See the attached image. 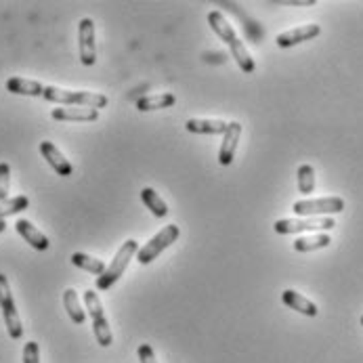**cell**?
<instances>
[{"label":"cell","instance_id":"2e32d148","mask_svg":"<svg viewBox=\"0 0 363 363\" xmlns=\"http://www.w3.org/2000/svg\"><path fill=\"white\" fill-rule=\"evenodd\" d=\"M6 91L15 95H26V97H43L45 84H40L38 80H28V78H9Z\"/></svg>","mask_w":363,"mask_h":363},{"label":"cell","instance_id":"8fae6325","mask_svg":"<svg viewBox=\"0 0 363 363\" xmlns=\"http://www.w3.org/2000/svg\"><path fill=\"white\" fill-rule=\"evenodd\" d=\"M52 120L57 122H95L99 118V109L93 107H78V105H61L51 111Z\"/></svg>","mask_w":363,"mask_h":363},{"label":"cell","instance_id":"4316f807","mask_svg":"<svg viewBox=\"0 0 363 363\" xmlns=\"http://www.w3.org/2000/svg\"><path fill=\"white\" fill-rule=\"evenodd\" d=\"M23 363H40V347H38V342L30 340L23 347Z\"/></svg>","mask_w":363,"mask_h":363},{"label":"cell","instance_id":"ba28073f","mask_svg":"<svg viewBox=\"0 0 363 363\" xmlns=\"http://www.w3.org/2000/svg\"><path fill=\"white\" fill-rule=\"evenodd\" d=\"M78 47H80V61L82 65L91 67L97 61V45H95V23L91 17L80 19L78 23Z\"/></svg>","mask_w":363,"mask_h":363},{"label":"cell","instance_id":"9a60e30c","mask_svg":"<svg viewBox=\"0 0 363 363\" xmlns=\"http://www.w3.org/2000/svg\"><path fill=\"white\" fill-rule=\"evenodd\" d=\"M281 303L286 305V307H290L292 311H298L301 315H307V317H317V305L309 301V298H305L303 294H298L296 290H284L281 292Z\"/></svg>","mask_w":363,"mask_h":363},{"label":"cell","instance_id":"7c38bea8","mask_svg":"<svg viewBox=\"0 0 363 363\" xmlns=\"http://www.w3.org/2000/svg\"><path fill=\"white\" fill-rule=\"evenodd\" d=\"M15 229H17V233L34 248V250H40V252H45V250H49V246H51V242H49V238L38 229V227H34L32 225V220H28V218H19L17 223H15Z\"/></svg>","mask_w":363,"mask_h":363},{"label":"cell","instance_id":"5b68a950","mask_svg":"<svg viewBox=\"0 0 363 363\" xmlns=\"http://www.w3.org/2000/svg\"><path fill=\"white\" fill-rule=\"evenodd\" d=\"M179 235H181V229L177 227V225H166V227H162L160 231H157L156 235L145 244V246H141L139 248V252H137V260L141 262V264H150V262H154V260L170 246V244H174L177 240H179Z\"/></svg>","mask_w":363,"mask_h":363},{"label":"cell","instance_id":"d6986e66","mask_svg":"<svg viewBox=\"0 0 363 363\" xmlns=\"http://www.w3.org/2000/svg\"><path fill=\"white\" fill-rule=\"evenodd\" d=\"M63 307H65L69 319H72L76 325H82V323L86 321V313L82 309V303H80L78 292H76L74 288H67V290L63 292Z\"/></svg>","mask_w":363,"mask_h":363},{"label":"cell","instance_id":"52a82bcc","mask_svg":"<svg viewBox=\"0 0 363 363\" xmlns=\"http://www.w3.org/2000/svg\"><path fill=\"white\" fill-rule=\"evenodd\" d=\"M292 210L303 218V216H330V214H338L345 210V200L338 196H330V198H317V200H298L294 202Z\"/></svg>","mask_w":363,"mask_h":363},{"label":"cell","instance_id":"ffe728a7","mask_svg":"<svg viewBox=\"0 0 363 363\" xmlns=\"http://www.w3.org/2000/svg\"><path fill=\"white\" fill-rule=\"evenodd\" d=\"M332 244L330 235L328 233H317V235H305V238H298L292 246L296 252H313V250H321V248H328Z\"/></svg>","mask_w":363,"mask_h":363},{"label":"cell","instance_id":"5bb4252c","mask_svg":"<svg viewBox=\"0 0 363 363\" xmlns=\"http://www.w3.org/2000/svg\"><path fill=\"white\" fill-rule=\"evenodd\" d=\"M227 126L229 124L223 120H208V118H191L185 122L187 133H194V135H225Z\"/></svg>","mask_w":363,"mask_h":363},{"label":"cell","instance_id":"4fadbf2b","mask_svg":"<svg viewBox=\"0 0 363 363\" xmlns=\"http://www.w3.org/2000/svg\"><path fill=\"white\" fill-rule=\"evenodd\" d=\"M40 154H43V157H45L47 162H49V166H51L59 177H72L74 166L69 164L67 157L63 156V154L55 147V143H51V141H43V143H40Z\"/></svg>","mask_w":363,"mask_h":363},{"label":"cell","instance_id":"f1b7e54d","mask_svg":"<svg viewBox=\"0 0 363 363\" xmlns=\"http://www.w3.org/2000/svg\"><path fill=\"white\" fill-rule=\"evenodd\" d=\"M286 4H292V6H313L315 0H290V2H286Z\"/></svg>","mask_w":363,"mask_h":363},{"label":"cell","instance_id":"277c9868","mask_svg":"<svg viewBox=\"0 0 363 363\" xmlns=\"http://www.w3.org/2000/svg\"><path fill=\"white\" fill-rule=\"evenodd\" d=\"M336 227V220L332 216H313V218H279L275 220L273 229L279 235L290 233H305V231H330Z\"/></svg>","mask_w":363,"mask_h":363},{"label":"cell","instance_id":"ac0fdd59","mask_svg":"<svg viewBox=\"0 0 363 363\" xmlns=\"http://www.w3.org/2000/svg\"><path fill=\"white\" fill-rule=\"evenodd\" d=\"M177 104V97L172 93H160V95H145L137 99V109L139 111H156V109H166Z\"/></svg>","mask_w":363,"mask_h":363},{"label":"cell","instance_id":"484cf974","mask_svg":"<svg viewBox=\"0 0 363 363\" xmlns=\"http://www.w3.org/2000/svg\"><path fill=\"white\" fill-rule=\"evenodd\" d=\"M11 191V166L6 162H0V202L9 200Z\"/></svg>","mask_w":363,"mask_h":363},{"label":"cell","instance_id":"4dcf8cb0","mask_svg":"<svg viewBox=\"0 0 363 363\" xmlns=\"http://www.w3.org/2000/svg\"><path fill=\"white\" fill-rule=\"evenodd\" d=\"M362 325H363V315H362Z\"/></svg>","mask_w":363,"mask_h":363},{"label":"cell","instance_id":"3957f363","mask_svg":"<svg viewBox=\"0 0 363 363\" xmlns=\"http://www.w3.org/2000/svg\"><path fill=\"white\" fill-rule=\"evenodd\" d=\"M0 311H2V319H4L9 336L13 340H19L23 336V325H21L19 313L15 307V298L11 294V284L4 273H0Z\"/></svg>","mask_w":363,"mask_h":363},{"label":"cell","instance_id":"9c48e42d","mask_svg":"<svg viewBox=\"0 0 363 363\" xmlns=\"http://www.w3.org/2000/svg\"><path fill=\"white\" fill-rule=\"evenodd\" d=\"M321 34V28L317 23H307V26H298V28H292L288 32H281L277 38H275V45L279 49H290V47H296L301 43H307L313 40Z\"/></svg>","mask_w":363,"mask_h":363},{"label":"cell","instance_id":"83f0119b","mask_svg":"<svg viewBox=\"0 0 363 363\" xmlns=\"http://www.w3.org/2000/svg\"><path fill=\"white\" fill-rule=\"evenodd\" d=\"M137 355H139V362L141 363H157L156 353H154V349L150 345H139Z\"/></svg>","mask_w":363,"mask_h":363},{"label":"cell","instance_id":"e0dca14e","mask_svg":"<svg viewBox=\"0 0 363 363\" xmlns=\"http://www.w3.org/2000/svg\"><path fill=\"white\" fill-rule=\"evenodd\" d=\"M208 23H210L212 32H214L223 43L231 45V43L238 38V36H235L233 26L225 19V15H223L220 11H210V13H208Z\"/></svg>","mask_w":363,"mask_h":363},{"label":"cell","instance_id":"f546056e","mask_svg":"<svg viewBox=\"0 0 363 363\" xmlns=\"http://www.w3.org/2000/svg\"><path fill=\"white\" fill-rule=\"evenodd\" d=\"M4 229H6V223H4V220H2V218H0V233H2V231H4Z\"/></svg>","mask_w":363,"mask_h":363},{"label":"cell","instance_id":"8992f818","mask_svg":"<svg viewBox=\"0 0 363 363\" xmlns=\"http://www.w3.org/2000/svg\"><path fill=\"white\" fill-rule=\"evenodd\" d=\"M84 305H86V311L91 315V319H93V332H95L97 342H99L104 349L111 347L113 336H111L109 323H107V319H105L104 305H101V301H99V294H97L95 290H86V292H84Z\"/></svg>","mask_w":363,"mask_h":363},{"label":"cell","instance_id":"cb8c5ba5","mask_svg":"<svg viewBox=\"0 0 363 363\" xmlns=\"http://www.w3.org/2000/svg\"><path fill=\"white\" fill-rule=\"evenodd\" d=\"M298 177V189L303 196H311L315 191V168L311 164H303L296 172Z\"/></svg>","mask_w":363,"mask_h":363},{"label":"cell","instance_id":"44dd1931","mask_svg":"<svg viewBox=\"0 0 363 363\" xmlns=\"http://www.w3.org/2000/svg\"><path fill=\"white\" fill-rule=\"evenodd\" d=\"M229 49H231V52H233V59L238 61V65H240V69H242L244 74H252V72H255L257 63H255L252 55L248 52L246 45H244L240 38H235V40L229 45Z\"/></svg>","mask_w":363,"mask_h":363},{"label":"cell","instance_id":"603a6c76","mask_svg":"<svg viewBox=\"0 0 363 363\" xmlns=\"http://www.w3.org/2000/svg\"><path fill=\"white\" fill-rule=\"evenodd\" d=\"M141 200H143V204L150 208V212L157 216V218H162V216H166L170 210H168V204L162 200V196L157 194L156 189H152V187H145L143 191H141Z\"/></svg>","mask_w":363,"mask_h":363},{"label":"cell","instance_id":"30bf717a","mask_svg":"<svg viewBox=\"0 0 363 363\" xmlns=\"http://www.w3.org/2000/svg\"><path fill=\"white\" fill-rule=\"evenodd\" d=\"M242 137V124L240 122H229L227 133L223 135V143L218 150V164L220 166H231L235 160V152H238V143Z\"/></svg>","mask_w":363,"mask_h":363},{"label":"cell","instance_id":"7402d4cb","mask_svg":"<svg viewBox=\"0 0 363 363\" xmlns=\"http://www.w3.org/2000/svg\"><path fill=\"white\" fill-rule=\"evenodd\" d=\"M72 264H76L78 269L89 271V273H93L97 277H101L105 273V269H107V264H105L104 260L95 259L91 255H84V252H74L72 255Z\"/></svg>","mask_w":363,"mask_h":363},{"label":"cell","instance_id":"d4e9b609","mask_svg":"<svg viewBox=\"0 0 363 363\" xmlns=\"http://www.w3.org/2000/svg\"><path fill=\"white\" fill-rule=\"evenodd\" d=\"M28 206H30V200L26 196H15V198H9V200H2L0 202V218L4 220L11 214L28 210Z\"/></svg>","mask_w":363,"mask_h":363},{"label":"cell","instance_id":"6da1fadb","mask_svg":"<svg viewBox=\"0 0 363 363\" xmlns=\"http://www.w3.org/2000/svg\"><path fill=\"white\" fill-rule=\"evenodd\" d=\"M43 97L51 104L59 105H78V107H93V109H104L107 105V97L101 93H89V91H67L59 86H45Z\"/></svg>","mask_w":363,"mask_h":363},{"label":"cell","instance_id":"7a4b0ae2","mask_svg":"<svg viewBox=\"0 0 363 363\" xmlns=\"http://www.w3.org/2000/svg\"><path fill=\"white\" fill-rule=\"evenodd\" d=\"M137 252H139V244H137L135 240H126V242L120 246V250L116 252V257L111 259V262L107 264L104 275L97 277L95 288H97V290H109V288L122 277V273H124L126 267L130 264L133 257H137Z\"/></svg>","mask_w":363,"mask_h":363}]
</instances>
